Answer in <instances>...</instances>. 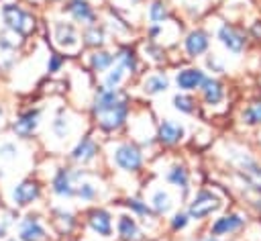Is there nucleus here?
Masks as SVG:
<instances>
[{
    "label": "nucleus",
    "mask_w": 261,
    "mask_h": 241,
    "mask_svg": "<svg viewBox=\"0 0 261 241\" xmlns=\"http://www.w3.org/2000/svg\"><path fill=\"white\" fill-rule=\"evenodd\" d=\"M128 114V100L122 92L104 88L98 92L96 102H94V116L96 123L104 131H116L124 125Z\"/></svg>",
    "instance_id": "nucleus-1"
},
{
    "label": "nucleus",
    "mask_w": 261,
    "mask_h": 241,
    "mask_svg": "<svg viewBox=\"0 0 261 241\" xmlns=\"http://www.w3.org/2000/svg\"><path fill=\"white\" fill-rule=\"evenodd\" d=\"M2 18H4L6 27L20 37H27L35 31V16L16 4H4L2 6Z\"/></svg>",
    "instance_id": "nucleus-2"
},
{
    "label": "nucleus",
    "mask_w": 261,
    "mask_h": 241,
    "mask_svg": "<svg viewBox=\"0 0 261 241\" xmlns=\"http://www.w3.org/2000/svg\"><path fill=\"white\" fill-rule=\"evenodd\" d=\"M220 204H222V202H220V198H218L216 194H212V192H208V190H202V192H198L196 198L190 202L188 216H190V219H196V221L206 219L208 214L216 212V210L220 208Z\"/></svg>",
    "instance_id": "nucleus-3"
},
{
    "label": "nucleus",
    "mask_w": 261,
    "mask_h": 241,
    "mask_svg": "<svg viewBox=\"0 0 261 241\" xmlns=\"http://www.w3.org/2000/svg\"><path fill=\"white\" fill-rule=\"evenodd\" d=\"M114 161L124 172H137L141 167V163H143V155H141V149L137 145L122 143L114 151Z\"/></svg>",
    "instance_id": "nucleus-4"
},
{
    "label": "nucleus",
    "mask_w": 261,
    "mask_h": 241,
    "mask_svg": "<svg viewBox=\"0 0 261 241\" xmlns=\"http://www.w3.org/2000/svg\"><path fill=\"white\" fill-rule=\"evenodd\" d=\"M232 163H234V165L239 167V172L245 176V180H247L249 186L261 190V167L255 163L253 157H249L247 153L239 151L237 155H232Z\"/></svg>",
    "instance_id": "nucleus-5"
},
{
    "label": "nucleus",
    "mask_w": 261,
    "mask_h": 241,
    "mask_svg": "<svg viewBox=\"0 0 261 241\" xmlns=\"http://www.w3.org/2000/svg\"><path fill=\"white\" fill-rule=\"evenodd\" d=\"M218 41L222 43V47L226 49V51H230V53H243L245 51V45H247V39H245V35L239 31V29H234L232 25H222L220 29H218Z\"/></svg>",
    "instance_id": "nucleus-6"
},
{
    "label": "nucleus",
    "mask_w": 261,
    "mask_h": 241,
    "mask_svg": "<svg viewBox=\"0 0 261 241\" xmlns=\"http://www.w3.org/2000/svg\"><path fill=\"white\" fill-rule=\"evenodd\" d=\"M39 194H41L39 184L33 182V180H24V182H20V184L12 190V200H14L18 206H27V204H31L33 200H37Z\"/></svg>",
    "instance_id": "nucleus-7"
},
{
    "label": "nucleus",
    "mask_w": 261,
    "mask_h": 241,
    "mask_svg": "<svg viewBox=\"0 0 261 241\" xmlns=\"http://www.w3.org/2000/svg\"><path fill=\"white\" fill-rule=\"evenodd\" d=\"M88 225L94 233H98L102 237H108L112 233V219H110V212L104 208H94L88 214Z\"/></svg>",
    "instance_id": "nucleus-8"
},
{
    "label": "nucleus",
    "mask_w": 261,
    "mask_h": 241,
    "mask_svg": "<svg viewBox=\"0 0 261 241\" xmlns=\"http://www.w3.org/2000/svg\"><path fill=\"white\" fill-rule=\"evenodd\" d=\"M243 225H245V219L241 214H237V212H230V214H224V216L216 219L212 223L210 233L212 235H230V233L239 231Z\"/></svg>",
    "instance_id": "nucleus-9"
},
{
    "label": "nucleus",
    "mask_w": 261,
    "mask_h": 241,
    "mask_svg": "<svg viewBox=\"0 0 261 241\" xmlns=\"http://www.w3.org/2000/svg\"><path fill=\"white\" fill-rule=\"evenodd\" d=\"M206 76L202 69L198 67H186L181 71H177L175 76V84L181 88V90H196V88H202Z\"/></svg>",
    "instance_id": "nucleus-10"
},
{
    "label": "nucleus",
    "mask_w": 261,
    "mask_h": 241,
    "mask_svg": "<svg viewBox=\"0 0 261 241\" xmlns=\"http://www.w3.org/2000/svg\"><path fill=\"white\" fill-rule=\"evenodd\" d=\"M67 12L73 16V20H77V22H82V25H94V20H96V12H94V8L86 2V0H69L67 2Z\"/></svg>",
    "instance_id": "nucleus-11"
},
{
    "label": "nucleus",
    "mask_w": 261,
    "mask_h": 241,
    "mask_svg": "<svg viewBox=\"0 0 261 241\" xmlns=\"http://www.w3.org/2000/svg\"><path fill=\"white\" fill-rule=\"evenodd\" d=\"M208 45H210V39H208V35H206L204 31H200V29L192 31V33L186 37V41H184L186 53H188L190 57H198V55H202V53L208 49Z\"/></svg>",
    "instance_id": "nucleus-12"
},
{
    "label": "nucleus",
    "mask_w": 261,
    "mask_h": 241,
    "mask_svg": "<svg viewBox=\"0 0 261 241\" xmlns=\"http://www.w3.org/2000/svg\"><path fill=\"white\" fill-rule=\"evenodd\" d=\"M55 43L65 51H73L77 47L75 29L69 22H55Z\"/></svg>",
    "instance_id": "nucleus-13"
},
{
    "label": "nucleus",
    "mask_w": 261,
    "mask_h": 241,
    "mask_svg": "<svg viewBox=\"0 0 261 241\" xmlns=\"http://www.w3.org/2000/svg\"><path fill=\"white\" fill-rule=\"evenodd\" d=\"M39 114H41L39 110H27V112H22V114L14 120V125H12L14 133L20 135V137L33 135L35 129H37V125H39Z\"/></svg>",
    "instance_id": "nucleus-14"
},
{
    "label": "nucleus",
    "mask_w": 261,
    "mask_h": 241,
    "mask_svg": "<svg viewBox=\"0 0 261 241\" xmlns=\"http://www.w3.org/2000/svg\"><path fill=\"white\" fill-rule=\"evenodd\" d=\"M45 237H47L45 229L35 216H27L20 223V239L22 241H43Z\"/></svg>",
    "instance_id": "nucleus-15"
},
{
    "label": "nucleus",
    "mask_w": 261,
    "mask_h": 241,
    "mask_svg": "<svg viewBox=\"0 0 261 241\" xmlns=\"http://www.w3.org/2000/svg\"><path fill=\"white\" fill-rule=\"evenodd\" d=\"M53 192L61 198H69L75 194V188H73V182H71V174L69 170H59L53 178Z\"/></svg>",
    "instance_id": "nucleus-16"
},
{
    "label": "nucleus",
    "mask_w": 261,
    "mask_h": 241,
    "mask_svg": "<svg viewBox=\"0 0 261 241\" xmlns=\"http://www.w3.org/2000/svg\"><path fill=\"white\" fill-rule=\"evenodd\" d=\"M202 96H204V102H206V104L214 106V104L222 102V98H224V88H222V84H220L218 80L206 78L204 84H202Z\"/></svg>",
    "instance_id": "nucleus-17"
},
{
    "label": "nucleus",
    "mask_w": 261,
    "mask_h": 241,
    "mask_svg": "<svg viewBox=\"0 0 261 241\" xmlns=\"http://www.w3.org/2000/svg\"><path fill=\"white\" fill-rule=\"evenodd\" d=\"M157 137H159L161 143L173 145V143L181 141V137H184V127H181V125H175V123H171V120H163V123L159 125Z\"/></svg>",
    "instance_id": "nucleus-18"
},
{
    "label": "nucleus",
    "mask_w": 261,
    "mask_h": 241,
    "mask_svg": "<svg viewBox=\"0 0 261 241\" xmlns=\"http://www.w3.org/2000/svg\"><path fill=\"white\" fill-rule=\"evenodd\" d=\"M96 153H98V145H96L90 137H84V139L75 145V149L71 151V157H73V161H77V163H88V161H92V159L96 157Z\"/></svg>",
    "instance_id": "nucleus-19"
},
{
    "label": "nucleus",
    "mask_w": 261,
    "mask_h": 241,
    "mask_svg": "<svg viewBox=\"0 0 261 241\" xmlns=\"http://www.w3.org/2000/svg\"><path fill=\"white\" fill-rule=\"evenodd\" d=\"M118 235L124 239V241H141L143 239V233L137 225V221L128 214H122L118 219Z\"/></svg>",
    "instance_id": "nucleus-20"
},
{
    "label": "nucleus",
    "mask_w": 261,
    "mask_h": 241,
    "mask_svg": "<svg viewBox=\"0 0 261 241\" xmlns=\"http://www.w3.org/2000/svg\"><path fill=\"white\" fill-rule=\"evenodd\" d=\"M167 182H171L175 188H179L184 194H188V188H190V174L184 165H173L169 167L167 172Z\"/></svg>",
    "instance_id": "nucleus-21"
},
{
    "label": "nucleus",
    "mask_w": 261,
    "mask_h": 241,
    "mask_svg": "<svg viewBox=\"0 0 261 241\" xmlns=\"http://www.w3.org/2000/svg\"><path fill=\"white\" fill-rule=\"evenodd\" d=\"M241 118H243V123L249 125V127H257V125H261V100H253V102H249V104L243 108Z\"/></svg>",
    "instance_id": "nucleus-22"
},
{
    "label": "nucleus",
    "mask_w": 261,
    "mask_h": 241,
    "mask_svg": "<svg viewBox=\"0 0 261 241\" xmlns=\"http://www.w3.org/2000/svg\"><path fill=\"white\" fill-rule=\"evenodd\" d=\"M114 59H116V63H120V65L126 69V74H135L137 67H139V63H137V55H135L128 47H122V49L114 55Z\"/></svg>",
    "instance_id": "nucleus-23"
},
{
    "label": "nucleus",
    "mask_w": 261,
    "mask_h": 241,
    "mask_svg": "<svg viewBox=\"0 0 261 241\" xmlns=\"http://www.w3.org/2000/svg\"><path fill=\"white\" fill-rule=\"evenodd\" d=\"M114 63V55L108 51H94L90 57V65L94 71H104Z\"/></svg>",
    "instance_id": "nucleus-24"
},
{
    "label": "nucleus",
    "mask_w": 261,
    "mask_h": 241,
    "mask_svg": "<svg viewBox=\"0 0 261 241\" xmlns=\"http://www.w3.org/2000/svg\"><path fill=\"white\" fill-rule=\"evenodd\" d=\"M167 86H169V82H167L165 76H149V78L145 80V84H143V88H145L147 94H159V92H165Z\"/></svg>",
    "instance_id": "nucleus-25"
},
{
    "label": "nucleus",
    "mask_w": 261,
    "mask_h": 241,
    "mask_svg": "<svg viewBox=\"0 0 261 241\" xmlns=\"http://www.w3.org/2000/svg\"><path fill=\"white\" fill-rule=\"evenodd\" d=\"M151 206H153L155 212L163 214V212H167V210L171 208V196H169L165 190H157V192L153 194V198H151Z\"/></svg>",
    "instance_id": "nucleus-26"
},
{
    "label": "nucleus",
    "mask_w": 261,
    "mask_h": 241,
    "mask_svg": "<svg viewBox=\"0 0 261 241\" xmlns=\"http://www.w3.org/2000/svg\"><path fill=\"white\" fill-rule=\"evenodd\" d=\"M124 76H126V69L120 65V63H116L110 71H108V76H106V80H104V84H106V88H110V90H116L118 86H120V82L124 80Z\"/></svg>",
    "instance_id": "nucleus-27"
},
{
    "label": "nucleus",
    "mask_w": 261,
    "mask_h": 241,
    "mask_svg": "<svg viewBox=\"0 0 261 241\" xmlns=\"http://www.w3.org/2000/svg\"><path fill=\"white\" fill-rule=\"evenodd\" d=\"M84 43L90 45V47H100L104 43V31L98 29L96 25H90L84 33Z\"/></svg>",
    "instance_id": "nucleus-28"
},
{
    "label": "nucleus",
    "mask_w": 261,
    "mask_h": 241,
    "mask_svg": "<svg viewBox=\"0 0 261 241\" xmlns=\"http://www.w3.org/2000/svg\"><path fill=\"white\" fill-rule=\"evenodd\" d=\"M53 221H55V225H57L59 233H69V231L73 229V225H75L73 216H71L69 212H65V210H57Z\"/></svg>",
    "instance_id": "nucleus-29"
},
{
    "label": "nucleus",
    "mask_w": 261,
    "mask_h": 241,
    "mask_svg": "<svg viewBox=\"0 0 261 241\" xmlns=\"http://www.w3.org/2000/svg\"><path fill=\"white\" fill-rule=\"evenodd\" d=\"M173 106L179 110V112H186V114H192L196 110V100L192 96H186V94H177L173 98Z\"/></svg>",
    "instance_id": "nucleus-30"
},
{
    "label": "nucleus",
    "mask_w": 261,
    "mask_h": 241,
    "mask_svg": "<svg viewBox=\"0 0 261 241\" xmlns=\"http://www.w3.org/2000/svg\"><path fill=\"white\" fill-rule=\"evenodd\" d=\"M149 18H151L153 22H163V20L167 18V8H165V4H163L161 0H155V2L149 6Z\"/></svg>",
    "instance_id": "nucleus-31"
},
{
    "label": "nucleus",
    "mask_w": 261,
    "mask_h": 241,
    "mask_svg": "<svg viewBox=\"0 0 261 241\" xmlns=\"http://www.w3.org/2000/svg\"><path fill=\"white\" fill-rule=\"evenodd\" d=\"M51 129H53V133H55L57 137H67V135H69V120H67L63 114H59V116H55Z\"/></svg>",
    "instance_id": "nucleus-32"
},
{
    "label": "nucleus",
    "mask_w": 261,
    "mask_h": 241,
    "mask_svg": "<svg viewBox=\"0 0 261 241\" xmlns=\"http://www.w3.org/2000/svg\"><path fill=\"white\" fill-rule=\"evenodd\" d=\"M126 206H128L130 210H135L137 214H143V216H151V214H153L151 208L147 206V202H141V200H137V198H128V200H126Z\"/></svg>",
    "instance_id": "nucleus-33"
},
{
    "label": "nucleus",
    "mask_w": 261,
    "mask_h": 241,
    "mask_svg": "<svg viewBox=\"0 0 261 241\" xmlns=\"http://www.w3.org/2000/svg\"><path fill=\"white\" fill-rule=\"evenodd\" d=\"M75 194H77L82 200H92V198L96 196V188H94L92 184L84 182V184H80V186L75 188Z\"/></svg>",
    "instance_id": "nucleus-34"
},
{
    "label": "nucleus",
    "mask_w": 261,
    "mask_h": 241,
    "mask_svg": "<svg viewBox=\"0 0 261 241\" xmlns=\"http://www.w3.org/2000/svg\"><path fill=\"white\" fill-rule=\"evenodd\" d=\"M188 225V214L186 212H177L175 216H173V221H171V227L177 231V229H184Z\"/></svg>",
    "instance_id": "nucleus-35"
},
{
    "label": "nucleus",
    "mask_w": 261,
    "mask_h": 241,
    "mask_svg": "<svg viewBox=\"0 0 261 241\" xmlns=\"http://www.w3.org/2000/svg\"><path fill=\"white\" fill-rule=\"evenodd\" d=\"M14 155H16V147H14L12 143H6V145L0 147V157L10 159V157H14Z\"/></svg>",
    "instance_id": "nucleus-36"
},
{
    "label": "nucleus",
    "mask_w": 261,
    "mask_h": 241,
    "mask_svg": "<svg viewBox=\"0 0 261 241\" xmlns=\"http://www.w3.org/2000/svg\"><path fill=\"white\" fill-rule=\"evenodd\" d=\"M145 53H149V57H151L153 61H163V57L157 55V53H161V49L155 47V45H145Z\"/></svg>",
    "instance_id": "nucleus-37"
},
{
    "label": "nucleus",
    "mask_w": 261,
    "mask_h": 241,
    "mask_svg": "<svg viewBox=\"0 0 261 241\" xmlns=\"http://www.w3.org/2000/svg\"><path fill=\"white\" fill-rule=\"evenodd\" d=\"M61 63H63V59H61L59 55H51V57H49V63H47V69L53 74V71H57V69L61 67Z\"/></svg>",
    "instance_id": "nucleus-38"
},
{
    "label": "nucleus",
    "mask_w": 261,
    "mask_h": 241,
    "mask_svg": "<svg viewBox=\"0 0 261 241\" xmlns=\"http://www.w3.org/2000/svg\"><path fill=\"white\" fill-rule=\"evenodd\" d=\"M251 35H253V39H259V41H261V20H255V22H253Z\"/></svg>",
    "instance_id": "nucleus-39"
},
{
    "label": "nucleus",
    "mask_w": 261,
    "mask_h": 241,
    "mask_svg": "<svg viewBox=\"0 0 261 241\" xmlns=\"http://www.w3.org/2000/svg\"><path fill=\"white\" fill-rule=\"evenodd\" d=\"M8 225H10V221H8V219H2V223H0V237H6Z\"/></svg>",
    "instance_id": "nucleus-40"
},
{
    "label": "nucleus",
    "mask_w": 261,
    "mask_h": 241,
    "mask_svg": "<svg viewBox=\"0 0 261 241\" xmlns=\"http://www.w3.org/2000/svg\"><path fill=\"white\" fill-rule=\"evenodd\" d=\"M204 241H218V239H216V237H206Z\"/></svg>",
    "instance_id": "nucleus-41"
},
{
    "label": "nucleus",
    "mask_w": 261,
    "mask_h": 241,
    "mask_svg": "<svg viewBox=\"0 0 261 241\" xmlns=\"http://www.w3.org/2000/svg\"><path fill=\"white\" fill-rule=\"evenodd\" d=\"M130 2H139V0H130Z\"/></svg>",
    "instance_id": "nucleus-42"
},
{
    "label": "nucleus",
    "mask_w": 261,
    "mask_h": 241,
    "mask_svg": "<svg viewBox=\"0 0 261 241\" xmlns=\"http://www.w3.org/2000/svg\"><path fill=\"white\" fill-rule=\"evenodd\" d=\"M0 114H2V108H0Z\"/></svg>",
    "instance_id": "nucleus-43"
}]
</instances>
